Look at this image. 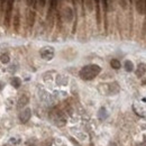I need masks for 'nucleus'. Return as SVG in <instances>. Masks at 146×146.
<instances>
[{
  "label": "nucleus",
  "instance_id": "obj_11",
  "mask_svg": "<svg viewBox=\"0 0 146 146\" xmlns=\"http://www.w3.org/2000/svg\"><path fill=\"white\" fill-rule=\"evenodd\" d=\"M0 61H1L3 64H6V63H8V62L10 61V57H9L8 54H2L0 56Z\"/></svg>",
  "mask_w": 146,
  "mask_h": 146
},
{
  "label": "nucleus",
  "instance_id": "obj_5",
  "mask_svg": "<svg viewBox=\"0 0 146 146\" xmlns=\"http://www.w3.org/2000/svg\"><path fill=\"white\" fill-rule=\"evenodd\" d=\"M28 104V97L27 96H21L18 100V105H17V108L20 109L23 107H25L26 105Z\"/></svg>",
  "mask_w": 146,
  "mask_h": 146
},
{
  "label": "nucleus",
  "instance_id": "obj_12",
  "mask_svg": "<svg viewBox=\"0 0 146 146\" xmlns=\"http://www.w3.org/2000/svg\"><path fill=\"white\" fill-rule=\"evenodd\" d=\"M40 146H52V141L51 139H45L40 143Z\"/></svg>",
  "mask_w": 146,
  "mask_h": 146
},
{
  "label": "nucleus",
  "instance_id": "obj_7",
  "mask_svg": "<svg viewBox=\"0 0 146 146\" xmlns=\"http://www.w3.org/2000/svg\"><path fill=\"white\" fill-rule=\"evenodd\" d=\"M110 65H111V68H112V69H115V70H118V69H120V66H121V63H120L118 60L113 58V60H111V62H110Z\"/></svg>",
  "mask_w": 146,
  "mask_h": 146
},
{
  "label": "nucleus",
  "instance_id": "obj_18",
  "mask_svg": "<svg viewBox=\"0 0 146 146\" xmlns=\"http://www.w3.org/2000/svg\"><path fill=\"white\" fill-rule=\"evenodd\" d=\"M3 146H9V145H3Z\"/></svg>",
  "mask_w": 146,
  "mask_h": 146
},
{
  "label": "nucleus",
  "instance_id": "obj_4",
  "mask_svg": "<svg viewBox=\"0 0 146 146\" xmlns=\"http://www.w3.org/2000/svg\"><path fill=\"white\" fill-rule=\"evenodd\" d=\"M135 5L137 8V11L139 14H144L146 11L145 8V0H135Z\"/></svg>",
  "mask_w": 146,
  "mask_h": 146
},
{
  "label": "nucleus",
  "instance_id": "obj_17",
  "mask_svg": "<svg viewBox=\"0 0 146 146\" xmlns=\"http://www.w3.org/2000/svg\"><path fill=\"white\" fill-rule=\"evenodd\" d=\"M145 8H146V0H145Z\"/></svg>",
  "mask_w": 146,
  "mask_h": 146
},
{
  "label": "nucleus",
  "instance_id": "obj_15",
  "mask_svg": "<svg viewBox=\"0 0 146 146\" xmlns=\"http://www.w3.org/2000/svg\"><path fill=\"white\" fill-rule=\"evenodd\" d=\"M38 2H39V5L43 7L44 5H45V2H46V0H38Z\"/></svg>",
  "mask_w": 146,
  "mask_h": 146
},
{
  "label": "nucleus",
  "instance_id": "obj_16",
  "mask_svg": "<svg viewBox=\"0 0 146 146\" xmlns=\"http://www.w3.org/2000/svg\"><path fill=\"white\" fill-rule=\"evenodd\" d=\"M2 88H3V86H2V84H1V83H0V91H1V90H2Z\"/></svg>",
  "mask_w": 146,
  "mask_h": 146
},
{
  "label": "nucleus",
  "instance_id": "obj_8",
  "mask_svg": "<svg viewBox=\"0 0 146 146\" xmlns=\"http://www.w3.org/2000/svg\"><path fill=\"white\" fill-rule=\"evenodd\" d=\"M107 110L105 109V108H101V109L99 110V112H98V117H99V119L100 120H105L106 118H107Z\"/></svg>",
  "mask_w": 146,
  "mask_h": 146
},
{
  "label": "nucleus",
  "instance_id": "obj_9",
  "mask_svg": "<svg viewBox=\"0 0 146 146\" xmlns=\"http://www.w3.org/2000/svg\"><path fill=\"white\" fill-rule=\"evenodd\" d=\"M124 68H125V70H126L127 72H131V71L134 70V64H133V62H130V61H125Z\"/></svg>",
  "mask_w": 146,
  "mask_h": 146
},
{
  "label": "nucleus",
  "instance_id": "obj_13",
  "mask_svg": "<svg viewBox=\"0 0 146 146\" xmlns=\"http://www.w3.org/2000/svg\"><path fill=\"white\" fill-rule=\"evenodd\" d=\"M51 1V9H54L56 7V3H57V0H50Z\"/></svg>",
  "mask_w": 146,
  "mask_h": 146
},
{
  "label": "nucleus",
  "instance_id": "obj_10",
  "mask_svg": "<svg viewBox=\"0 0 146 146\" xmlns=\"http://www.w3.org/2000/svg\"><path fill=\"white\" fill-rule=\"evenodd\" d=\"M11 84H13V87H15L16 89L20 87V84H21V81H20V79L17 78V76H15V78H13V80H11Z\"/></svg>",
  "mask_w": 146,
  "mask_h": 146
},
{
  "label": "nucleus",
  "instance_id": "obj_3",
  "mask_svg": "<svg viewBox=\"0 0 146 146\" xmlns=\"http://www.w3.org/2000/svg\"><path fill=\"white\" fill-rule=\"evenodd\" d=\"M31 116H32V110L29 109V108L24 109L19 113V120H20V123L21 124H26L31 119Z\"/></svg>",
  "mask_w": 146,
  "mask_h": 146
},
{
  "label": "nucleus",
  "instance_id": "obj_1",
  "mask_svg": "<svg viewBox=\"0 0 146 146\" xmlns=\"http://www.w3.org/2000/svg\"><path fill=\"white\" fill-rule=\"evenodd\" d=\"M101 72V68L97 64H89V65H86L83 66L80 72L79 75L82 80H86V81H90L92 79H94L99 73Z\"/></svg>",
  "mask_w": 146,
  "mask_h": 146
},
{
  "label": "nucleus",
  "instance_id": "obj_14",
  "mask_svg": "<svg viewBox=\"0 0 146 146\" xmlns=\"http://www.w3.org/2000/svg\"><path fill=\"white\" fill-rule=\"evenodd\" d=\"M26 146H36V142H35L34 139H32V141H29V142L27 143Z\"/></svg>",
  "mask_w": 146,
  "mask_h": 146
},
{
  "label": "nucleus",
  "instance_id": "obj_2",
  "mask_svg": "<svg viewBox=\"0 0 146 146\" xmlns=\"http://www.w3.org/2000/svg\"><path fill=\"white\" fill-rule=\"evenodd\" d=\"M40 56L46 60V61H50L54 57V48L51 47V46H45L40 50Z\"/></svg>",
  "mask_w": 146,
  "mask_h": 146
},
{
  "label": "nucleus",
  "instance_id": "obj_6",
  "mask_svg": "<svg viewBox=\"0 0 146 146\" xmlns=\"http://www.w3.org/2000/svg\"><path fill=\"white\" fill-rule=\"evenodd\" d=\"M145 72H146V65L145 64H139L138 68H137V71H136L137 76H142Z\"/></svg>",
  "mask_w": 146,
  "mask_h": 146
}]
</instances>
